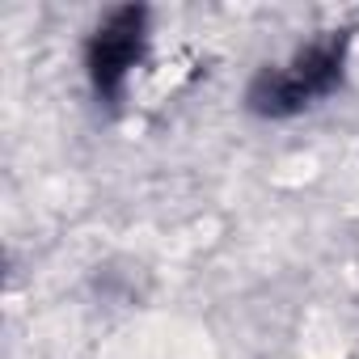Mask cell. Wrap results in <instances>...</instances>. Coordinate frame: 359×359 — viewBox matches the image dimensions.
Returning a JSON list of instances; mask_svg holds the SVG:
<instances>
[{"label": "cell", "instance_id": "1", "mask_svg": "<svg viewBox=\"0 0 359 359\" xmlns=\"http://www.w3.org/2000/svg\"><path fill=\"white\" fill-rule=\"evenodd\" d=\"M346 51H351V34L313 39L287 64L262 68L245 89V106L254 114H262V118H292V114L313 110L317 102H325L342 85Z\"/></svg>", "mask_w": 359, "mask_h": 359}, {"label": "cell", "instance_id": "2", "mask_svg": "<svg viewBox=\"0 0 359 359\" xmlns=\"http://www.w3.org/2000/svg\"><path fill=\"white\" fill-rule=\"evenodd\" d=\"M148 43H152L148 9L118 5V9H106L93 22V30L85 39V76H89V85L102 102H110V106L123 102L135 68L148 55Z\"/></svg>", "mask_w": 359, "mask_h": 359}]
</instances>
